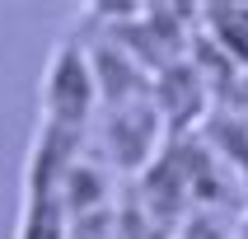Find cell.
I'll use <instances>...</instances> for the list:
<instances>
[{"mask_svg": "<svg viewBox=\"0 0 248 239\" xmlns=\"http://www.w3.org/2000/svg\"><path fill=\"white\" fill-rule=\"evenodd\" d=\"M94 108H98V89H94V70H89V52L80 42H56L47 75H42V127L84 136Z\"/></svg>", "mask_w": 248, "mask_h": 239, "instance_id": "1", "label": "cell"}]
</instances>
